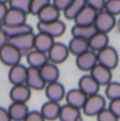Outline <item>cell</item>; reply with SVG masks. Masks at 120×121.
<instances>
[{"mask_svg":"<svg viewBox=\"0 0 120 121\" xmlns=\"http://www.w3.org/2000/svg\"><path fill=\"white\" fill-rule=\"evenodd\" d=\"M100 85L90 74L84 75L79 80L78 88L80 89L85 95L91 96L97 94L100 88Z\"/></svg>","mask_w":120,"mask_h":121,"instance_id":"14","label":"cell"},{"mask_svg":"<svg viewBox=\"0 0 120 121\" xmlns=\"http://www.w3.org/2000/svg\"><path fill=\"white\" fill-rule=\"evenodd\" d=\"M8 42V37L3 29L0 27V48L5 45Z\"/></svg>","mask_w":120,"mask_h":121,"instance_id":"41","label":"cell"},{"mask_svg":"<svg viewBox=\"0 0 120 121\" xmlns=\"http://www.w3.org/2000/svg\"><path fill=\"white\" fill-rule=\"evenodd\" d=\"M71 54L68 45L61 42H55L47 53L48 59L50 62L56 64H61L64 63Z\"/></svg>","mask_w":120,"mask_h":121,"instance_id":"7","label":"cell"},{"mask_svg":"<svg viewBox=\"0 0 120 121\" xmlns=\"http://www.w3.org/2000/svg\"><path fill=\"white\" fill-rule=\"evenodd\" d=\"M90 75L100 86H107L112 82V70L99 63L91 69Z\"/></svg>","mask_w":120,"mask_h":121,"instance_id":"12","label":"cell"},{"mask_svg":"<svg viewBox=\"0 0 120 121\" xmlns=\"http://www.w3.org/2000/svg\"><path fill=\"white\" fill-rule=\"evenodd\" d=\"M34 39H35V35L33 31H32L20 35L18 36L9 38L8 43L12 44L16 48H18L23 54H27L31 50L34 49Z\"/></svg>","mask_w":120,"mask_h":121,"instance_id":"5","label":"cell"},{"mask_svg":"<svg viewBox=\"0 0 120 121\" xmlns=\"http://www.w3.org/2000/svg\"><path fill=\"white\" fill-rule=\"evenodd\" d=\"M109 108L113 111V113L116 115L119 119H120V99L110 100L109 105Z\"/></svg>","mask_w":120,"mask_h":121,"instance_id":"37","label":"cell"},{"mask_svg":"<svg viewBox=\"0 0 120 121\" xmlns=\"http://www.w3.org/2000/svg\"><path fill=\"white\" fill-rule=\"evenodd\" d=\"M27 13L23 11H20L16 8H8L4 21L2 24L9 26L24 24V23H27Z\"/></svg>","mask_w":120,"mask_h":121,"instance_id":"20","label":"cell"},{"mask_svg":"<svg viewBox=\"0 0 120 121\" xmlns=\"http://www.w3.org/2000/svg\"><path fill=\"white\" fill-rule=\"evenodd\" d=\"M26 84L32 90H35V91H42L45 89L47 86V82L44 81L40 73V69L32 67H29L27 69Z\"/></svg>","mask_w":120,"mask_h":121,"instance_id":"9","label":"cell"},{"mask_svg":"<svg viewBox=\"0 0 120 121\" xmlns=\"http://www.w3.org/2000/svg\"><path fill=\"white\" fill-rule=\"evenodd\" d=\"M85 5H86L85 0H73L71 4L63 11L65 17L68 20L74 21L75 17L79 14V13L83 9Z\"/></svg>","mask_w":120,"mask_h":121,"instance_id":"29","label":"cell"},{"mask_svg":"<svg viewBox=\"0 0 120 121\" xmlns=\"http://www.w3.org/2000/svg\"><path fill=\"white\" fill-rule=\"evenodd\" d=\"M116 25H117V22H116L115 16L108 13L104 9L98 12L95 22V26L98 31L108 34L114 28Z\"/></svg>","mask_w":120,"mask_h":121,"instance_id":"4","label":"cell"},{"mask_svg":"<svg viewBox=\"0 0 120 121\" xmlns=\"http://www.w3.org/2000/svg\"><path fill=\"white\" fill-rule=\"evenodd\" d=\"M109 36L107 33L97 31L91 38L89 40L90 49L95 52H99V50L105 48L109 45Z\"/></svg>","mask_w":120,"mask_h":121,"instance_id":"27","label":"cell"},{"mask_svg":"<svg viewBox=\"0 0 120 121\" xmlns=\"http://www.w3.org/2000/svg\"><path fill=\"white\" fill-rule=\"evenodd\" d=\"M68 48H69L71 54L75 56H78L90 49L89 40H85V39L73 36V38L70 40Z\"/></svg>","mask_w":120,"mask_h":121,"instance_id":"28","label":"cell"},{"mask_svg":"<svg viewBox=\"0 0 120 121\" xmlns=\"http://www.w3.org/2000/svg\"><path fill=\"white\" fill-rule=\"evenodd\" d=\"M98 11L91 8L89 5H85L83 9L74 19L75 24L76 25H95Z\"/></svg>","mask_w":120,"mask_h":121,"instance_id":"15","label":"cell"},{"mask_svg":"<svg viewBox=\"0 0 120 121\" xmlns=\"http://www.w3.org/2000/svg\"><path fill=\"white\" fill-rule=\"evenodd\" d=\"M104 10L114 16L120 14V0H106Z\"/></svg>","mask_w":120,"mask_h":121,"instance_id":"33","label":"cell"},{"mask_svg":"<svg viewBox=\"0 0 120 121\" xmlns=\"http://www.w3.org/2000/svg\"><path fill=\"white\" fill-rule=\"evenodd\" d=\"M8 110L12 121H23L30 112L27 103L22 102H12Z\"/></svg>","mask_w":120,"mask_h":121,"instance_id":"17","label":"cell"},{"mask_svg":"<svg viewBox=\"0 0 120 121\" xmlns=\"http://www.w3.org/2000/svg\"><path fill=\"white\" fill-rule=\"evenodd\" d=\"M40 73L43 78L44 81L47 83L58 81L60 77V70L57 64L48 61L42 68H40Z\"/></svg>","mask_w":120,"mask_h":121,"instance_id":"22","label":"cell"},{"mask_svg":"<svg viewBox=\"0 0 120 121\" xmlns=\"http://www.w3.org/2000/svg\"><path fill=\"white\" fill-rule=\"evenodd\" d=\"M38 31L44 32L53 38H57L63 35L66 32V26L60 19L50 22H39L37 23Z\"/></svg>","mask_w":120,"mask_h":121,"instance_id":"6","label":"cell"},{"mask_svg":"<svg viewBox=\"0 0 120 121\" xmlns=\"http://www.w3.org/2000/svg\"><path fill=\"white\" fill-rule=\"evenodd\" d=\"M58 120L60 121H80L81 120L80 110L66 104L65 105L61 106Z\"/></svg>","mask_w":120,"mask_h":121,"instance_id":"24","label":"cell"},{"mask_svg":"<svg viewBox=\"0 0 120 121\" xmlns=\"http://www.w3.org/2000/svg\"><path fill=\"white\" fill-rule=\"evenodd\" d=\"M117 28H118V30L120 32V19L118 21V22H117Z\"/></svg>","mask_w":120,"mask_h":121,"instance_id":"43","label":"cell"},{"mask_svg":"<svg viewBox=\"0 0 120 121\" xmlns=\"http://www.w3.org/2000/svg\"><path fill=\"white\" fill-rule=\"evenodd\" d=\"M98 64L97 53L89 49L83 54L76 56L75 64L76 67L83 72H90L91 69Z\"/></svg>","mask_w":120,"mask_h":121,"instance_id":"8","label":"cell"},{"mask_svg":"<svg viewBox=\"0 0 120 121\" xmlns=\"http://www.w3.org/2000/svg\"><path fill=\"white\" fill-rule=\"evenodd\" d=\"M95 25H76L75 24L71 28L72 36L79 38L90 40L92 36L97 32Z\"/></svg>","mask_w":120,"mask_h":121,"instance_id":"25","label":"cell"},{"mask_svg":"<svg viewBox=\"0 0 120 121\" xmlns=\"http://www.w3.org/2000/svg\"><path fill=\"white\" fill-rule=\"evenodd\" d=\"M80 121H81V120H80Z\"/></svg>","mask_w":120,"mask_h":121,"instance_id":"44","label":"cell"},{"mask_svg":"<svg viewBox=\"0 0 120 121\" xmlns=\"http://www.w3.org/2000/svg\"><path fill=\"white\" fill-rule=\"evenodd\" d=\"M37 17L39 22H50L60 19L61 11L53 3H50L37 14Z\"/></svg>","mask_w":120,"mask_h":121,"instance_id":"21","label":"cell"},{"mask_svg":"<svg viewBox=\"0 0 120 121\" xmlns=\"http://www.w3.org/2000/svg\"><path fill=\"white\" fill-rule=\"evenodd\" d=\"M0 121H12L8 109L0 107Z\"/></svg>","mask_w":120,"mask_h":121,"instance_id":"39","label":"cell"},{"mask_svg":"<svg viewBox=\"0 0 120 121\" xmlns=\"http://www.w3.org/2000/svg\"><path fill=\"white\" fill-rule=\"evenodd\" d=\"M86 4L95 8L96 11L100 12L104 9L106 0H85Z\"/></svg>","mask_w":120,"mask_h":121,"instance_id":"35","label":"cell"},{"mask_svg":"<svg viewBox=\"0 0 120 121\" xmlns=\"http://www.w3.org/2000/svg\"><path fill=\"white\" fill-rule=\"evenodd\" d=\"M31 1L32 0H10L8 4H9V8H16L24 12L27 14H29Z\"/></svg>","mask_w":120,"mask_h":121,"instance_id":"31","label":"cell"},{"mask_svg":"<svg viewBox=\"0 0 120 121\" xmlns=\"http://www.w3.org/2000/svg\"><path fill=\"white\" fill-rule=\"evenodd\" d=\"M105 86V96L109 100L120 99V82H110Z\"/></svg>","mask_w":120,"mask_h":121,"instance_id":"30","label":"cell"},{"mask_svg":"<svg viewBox=\"0 0 120 121\" xmlns=\"http://www.w3.org/2000/svg\"><path fill=\"white\" fill-rule=\"evenodd\" d=\"M23 121H46V120L42 115L41 111L33 110L29 112Z\"/></svg>","mask_w":120,"mask_h":121,"instance_id":"36","label":"cell"},{"mask_svg":"<svg viewBox=\"0 0 120 121\" xmlns=\"http://www.w3.org/2000/svg\"><path fill=\"white\" fill-rule=\"evenodd\" d=\"M10 0H0V3H3V4H7L9 3Z\"/></svg>","mask_w":120,"mask_h":121,"instance_id":"42","label":"cell"},{"mask_svg":"<svg viewBox=\"0 0 120 121\" xmlns=\"http://www.w3.org/2000/svg\"><path fill=\"white\" fill-rule=\"evenodd\" d=\"M106 108V100L99 93L89 96L86 99L82 110L87 116H97L100 111Z\"/></svg>","mask_w":120,"mask_h":121,"instance_id":"1","label":"cell"},{"mask_svg":"<svg viewBox=\"0 0 120 121\" xmlns=\"http://www.w3.org/2000/svg\"><path fill=\"white\" fill-rule=\"evenodd\" d=\"M22 56L21 51L8 42L0 48V61L8 67L19 64Z\"/></svg>","mask_w":120,"mask_h":121,"instance_id":"2","label":"cell"},{"mask_svg":"<svg viewBox=\"0 0 120 121\" xmlns=\"http://www.w3.org/2000/svg\"><path fill=\"white\" fill-rule=\"evenodd\" d=\"M50 3H51V0H32L29 13L34 16H37V14Z\"/></svg>","mask_w":120,"mask_h":121,"instance_id":"32","label":"cell"},{"mask_svg":"<svg viewBox=\"0 0 120 121\" xmlns=\"http://www.w3.org/2000/svg\"><path fill=\"white\" fill-rule=\"evenodd\" d=\"M32 95V89L26 83L19 85H13L10 90L9 96L12 102H22L27 103L30 100Z\"/></svg>","mask_w":120,"mask_h":121,"instance_id":"11","label":"cell"},{"mask_svg":"<svg viewBox=\"0 0 120 121\" xmlns=\"http://www.w3.org/2000/svg\"><path fill=\"white\" fill-rule=\"evenodd\" d=\"M55 38L52 36L44 33V32L38 31L37 35H35L34 39V49L37 50L42 51L44 53H48L50 49L52 47L55 43Z\"/></svg>","mask_w":120,"mask_h":121,"instance_id":"19","label":"cell"},{"mask_svg":"<svg viewBox=\"0 0 120 121\" xmlns=\"http://www.w3.org/2000/svg\"><path fill=\"white\" fill-rule=\"evenodd\" d=\"M8 10V8L7 7V4L0 3V25L4 21L5 16H6Z\"/></svg>","mask_w":120,"mask_h":121,"instance_id":"40","label":"cell"},{"mask_svg":"<svg viewBox=\"0 0 120 121\" xmlns=\"http://www.w3.org/2000/svg\"><path fill=\"white\" fill-rule=\"evenodd\" d=\"M97 57L99 64L111 70L115 69L119 64V54L117 50L109 45L97 52Z\"/></svg>","mask_w":120,"mask_h":121,"instance_id":"3","label":"cell"},{"mask_svg":"<svg viewBox=\"0 0 120 121\" xmlns=\"http://www.w3.org/2000/svg\"><path fill=\"white\" fill-rule=\"evenodd\" d=\"M61 108V105L59 104V102L48 100L42 105L41 108V113L46 120L54 121L59 119Z\"/></svg>","mask_w":120,"mask_h":121,"instance_id":"18","label":"cell"},{"mask_svg":"<svg viewBox=\"0 0 120 121\" xmlns=\"http://www.w3.org/2000/svg\"><path fill=\"white\" fill-rule=\"evenodd\" d=\"M53 4L58 8L61 12H63L70 4L73 0H52Z\"/></svg>","mask_w":120,"mask_h":121,"instance_id":"38","label":"cell"},{"mask_svg":"<svg viewBox=\"0 0 120 121\" xmlns=\"http://www.w3.org/2000/svg\"><path fill=\"white\" fill-rule=\"evenodd\" d=\"M49 61L47 53L32 49L27 54V62L29 67L40 69Z\"/></svg>","mask_w":120,"mask_h":121,"instance_id":"23","label":"cell"},{"mask_svg":"<svg viewBox=\"0 0 120 121\" xmlns=\"http://www.w3.org/2000/svg\"><path fill=\"white\" fill-rule=\"evenodd\" d=\"M96 118L97 121H119V120L109 107L104 108L102 111L99 112Z\"/></svg>","mask_w":120,"mask_h":121,"instance_id":"34","label":"cell"},{"mask_svg":"<svg viewBox=\"0 0 120 121\" xmlns=\"http://www.w3.org/2000/svg\"><path fill=\"white\" fill-rule=\"evenodd\" d=\"M27 69L23 64H19L10 67L8 71V80L13 85H19L26 83L27 77Z\"/></svg>","mask_w":120,"mask_h":121,"instance_id":"13","label":"cell"},{"mask_svg":"<svg viewBox=\"0 0 120 121\" xmlns=\"http://www.w3.org/2000/svg\"><path fill=\"white\" fill-rule=\"evenodd\" d=\"M45 93L48 100L61 102L66 97V88L58 81L47 83L45 87Z\"/></svg>","mask_w":120,"mask_h":121,"instance_id":"10","label":"cell"},{"mask_svg":"<svg viewBox=\"0 0 120 121\" xmlns=\"http://www.w3.org/2000/svg\"><path fill=\"white\" fill-rule=\"evenodd\" d=\"M87 97L88 96L85 95L80 89L75 88V89H71L66 92L65 99H66V104L75 107V108L80 109V110H82L85 101H86Z\"/></svg>","mask_w":120,"mask_h":121,"instance_id":"16","label":"cell"},{"mask_svg":"<svg viewBox=\"0 0 120 121\" xmlns=\"http://www.w3.org/2000/svg\"><path fill=\"white\" fill-rule=\"evenodd\" d=\"M0 27L6 33L8 39L12 38V37L18 36V35H23V34L33 31L32 27L31 26H29L28 24H27V23H24V24H21V25H13V26L1 24L0 25Z\"/></svg>","mask_w":120,"mask_h":121,"instance_id":"26","label":"cell"}]
</instances>
